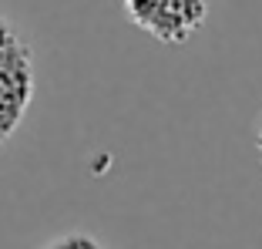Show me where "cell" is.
I'll return each mask as SVG.
<instances>
[{"mask_svg":"<svg viewBox=\"0 0 262 249\" xmlns=\"http://www.w3.org/2000/svg\"><path fill=\"white\" fill-rule=\"evenodd\" d=\"M255 148H259V158H262V121H259V128H255Z\"/></svg>","mask_w":262,"mask_h":249,"instance_id":"obj_4","label":"cell"},{"mask_svg":"<svg viewBox=\"0 0 262 249\" xmlns=\"http://www.w3.org/2000/svg\"><path fill=\"white\" fill-rule=\"evenodd\" d=\"M47 246H57V249H64V246H84V249H98L101 242L94 239V236H88V233H68V236H57V239H51Z\"/></svg>","mask_w":262,"mask_h":249,"instance_id":"obj_3","label":"cell"},{"mask_svg":"<svg viewBox=\"0 0 262 249\" xmlns=\"http://www.w3.org/2000/svg\"><path fill=\"white\" fill-rule=\"evenodd\" d=\"M135 27L162 44H185L205 27L212 0H121Z\"/></svg>","mask_w":262,"mask_h":249,"instance_id":"obj_2","label":"cell"},{"mask_svg":"<svg viewBox=\"0 0 262 249\" xmlns=\"http://www.w3.org/2000/svg\"><path fill=\"white\" fill-rule=\"evenodd\" d=\"M34 98V51L14 20L0 14V148L17 132Z\"/></svg>","mask_w":262,"mask_h":249,"instance_id":"obj_1","label":"cell"}]
</instances>
